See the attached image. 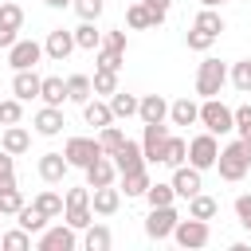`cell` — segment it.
<instances>
[{"instance_id":"obj_1","label":"cell","mask_w":251,"mask_h":251,"mask_svg":"<svg viewBox=\"0 0 251 251\" xmlns=\"http://www.w3.org/2000/svg\"><path fill=\"white\" fill-rule=\"evenodd\" d=\"M216 169H220V176L224 180H243L247 173H251V141H243V137H235V141H227L224 149H220V157H216Z\"/></svg>"},{"instance_id":"obj_2","label":"cell","mask_w":251,"mask_h":251,"mask_svg":"<svg viewBox=\"0 0 251 251\" xmlns=\"http://www.w3.org/2000/svg\"><path fill=\"white\" fill-rule=\"evenodd\" d=\"M196 122H200L208 133L220 137V133H231V129H235V110H231L227 102H220V94H216V98H204V102H200V118H196Z\"/></svg>"},{"instance_id":"obj_3","label":"cell","mask_w":251,"mask_h":251,"mask_svg":"<svg viewBox=\"0 0 251 251\" xmlns=\"http://www.w3.org/2000/svg\"><path fill=\"white\" fill-rule=\"evenodd\" d=\"M224 82H227V63H220V59H204L200 67H196V94L200 98H216L220 90H224Z\"/></svg>"},{"instance_id":"obj_4","label":"cell","mask_w":251,"mask_h":251,"mask_svg":"<svg viewBox=\"0 0 251 251\" xmlns=\"http://www.w3.org/2000/svg\"><path fill=\"white\" fill-rule=\"evenodd\" d=\"M169 239H176L184 251H196V247H208L212 243V227H208V220L188 216V220H176V227H173Z\"/></svg>"},{"instance_id":"obj_5","label":"cell","mask_w":251,"mask_h":251,"mask_svg":"<svg viewBox=\"0 0 251 251\" xmlns=\"http://www.w3.org/2000/svg\"><path fill=\"white\" fill-rule=\"evenodd\" d=\"M216 157H220V141H216V133H196L192 141H188V165L192 169H216Z\"/></svg>"},{"instance_id":"obj_6","label":"cell","mask_w":251,"mask_h":251,"mask_svg":"<svg viewBox=\"0 0 251 251\" xmlns=\"http://www.w3.org/2000/svg\"><path fill=\"white\" fill-rule=\"evenodd\" d=\"M63 157H67V165H71V169H86L94 157H106V153H102L98 137H67Z\"/></svg>"},{"instance_id":"obj_7","label":"cell","mask_w":251,"mask_h":251,"mask_svg":"<svg viewBox=\"0 0 251 251\" xmlns=\"http://www.w3.org/2000/svg\"><path fill=\"white\" fill-rule=\"evenodd\" d=\"M176 220H180V212H176L173 204H161V208H149V216H145V235H149L153 243H161V239H169V235H173V227H176Z\"/></svg>"},{"instance_id":"obj_8","label":"cell","mask_w":251,"mask_h":251,"mask_svg":"<svg viewBox=\"0 0 251 251\" xmlns=\"http://www.w3.org/2000/svg\"><path fill=\"white\" fill-rule=\"evenodd\" d=\"M35 247L39 251H75L78 247V231L71 224H55V227H43L35 235Z\"/></svg>"},{"instance_id":"obj_9","label":"cell","mask_w":251,"mask_h":251,"mask_svg":"<svg viewBox=\"0 0 251 251\" xmlns=\"http://www.w3.org/2000/svg\"><path fill=\"white\" fill-rule=\"evenodd\" d=\"M39 59H43V43H35V39H16L8 47V67L12 71H31Z\"/></svg>"},{"instance_id":"obj_10","label":"cell","mask_w":251,"mask_h":251,"mask_svg":"<svg viewBox=\"0 0 251 251\" xmlns=\"http://www.w3.org/2000/svg\"><path fill=\"white\" fill-rule=\"evenodd\" d=\"M165 141H169V126L165 122H149L145 133H141V153L149 165H161V153H165Z\"/></svg>"},{"instance_id":"obj_11","label":"cell","mask_w":251,"mask_h":251,"mask_svg":"<svg viewBox=\"0 0 251 251\" xmlns=\"http://www.w3.org/2000/svg\"><path fill=\"white\" fill-rule=\"evenodd\" d=\"M114 161V169H118V176L122 173H137V169H149V161H145V153H141V141H122V149L110 157Z\"/></svg>"},{"instance_id":"obj_12","label":"cell","mask_w":251,"mask_h":251,"mask_svg":"<svg viewBox=\"0 0 251 251\" xmlns=\"http://www.w3.org/2000/svg\"><path fill=\"white\" fill-rule=\"evenodd\" d=\"M71 51H75V31H67V27L47 31V39H43V55H47V59L67 63V59H71Z\"/></svg>"},{"instance_id":"obj_13","label":"cell","mask_w":251,"mask_h":251,"mask_svg":"<svg viewBox=\"0 0 251 251\" xmlns=\"http://www.w3.org/2000/svg\"><path fill=\"white\" fill-rule=\"evenodd\" d=\"M169 184H173V192H176L180 200H188V196H196V192L204 188V176H200V169H192V165H176Z\"/></svg>"},{"instance_id":"obj_14","label":"cell","mask_w":251,"mask_h":251,"mask_svg":"<svg viewBox=\"0 0 251 251\" xmlns=\"http://www.w3.org/2000/svg\"><path fill=\"white\" fill-rule=\"evenodd\" d=\"M31 126H35V133L39 137H59L63 133V106H39L35 110V118H31Z\"/></svg>"},{"instance_id":"obj_15","label":"cell","mask_w":251,"mask_h":251,"mask_svg":"<svg viewBox=\"0 0 251 251\" xmlns=\"http://www.w3.org/2000/svg\"><path fill=\"white\" fill-rule=\"evenodd\" d=\"M118 208H122V188H114V184L90 188V212L94 216H114Z\"/></svg>"},{"instance_id":"obj_16","label":"cell","mask_w":251,"mask_h":251,"mask_svg":"<svg viewBox=\"0 0 251 251\" xmlns=\"http://www.w3.org/2000/svg\"><path fill=\"white\" fill-rule=\"evenodd\" d=\"M35 169H39V176H43L47 184H63V176L71 173V165H67L63 153H43V157L35 161Z\"/></svg>"},{"instance_id":"obj_17","label":"cell","mask_w":251,"mask_h":251,"mask_svg":"<svg viewBox=\"0 0 251 251\" xmlns=\"http://www.w3.org/2000/svg\"><path fill=\"white\" fill-rule=\"evenodd\" d=\"M137 118H141V126H149V122H169V102H165L161 94H145V98H137Z\"/></svg>"},{"instance_id":"obj_18","label":"cell","mask_w":251,"mask_h":251,"mask_svg":"<svg viewBox=\"0 0 251 251\" xmlns=\"http://www.w3.org/2000/svg\"><path fill=\"white\" fill-rule=\"evenodd\" d=\"M82 173H86V184H90V188H102V184H114V180H118V169H114L110 157H94Z\"/></svg>"},{"instance_id":"obj_19","label":"cell","mask_w":251,"mask_h":251,"mask_svg":"<svg viewBox=\"0 0 251 251\" xmlns=\"http://www.w3.org/2000/svg\"><path fill=\"white\" fill-rule=\"evenodd\" d=\"M39 75H35V67L31 71H16L12 75V94L20 98V102H31V98H39Z\"/></svg>"},{"instance_id":"obj_20","label":"cell","mask_w":251,"mask_h":251,"mask_svg":"<svg viewBox=\"0 0 251 251\" xmlns=\"http://www.w3.org/2000/svg\"><path fill=\"white\" fill-rule=\"evenodd\" d=\"M0 149H8L12 157H20V153L31 149V133H27L24 126H4V133H0Z\"/></svg>"},{"instance_id":"obj_21","label":"cell","mask_w":251,"mask_h":251,"mask_svg":"<svg viewBox=\"0 0 251 251\" xmlns=\"http://www.w3.org/2000/svg\"><path fill=\"white\" fill-rule=\"evenodd\" d=\"M196 118H200V102H192V98L169 102V122L173 126H196Z\"/></svg>"},{"instance_id":"obj_22","label":"cell","mask_w":251,"mask_h":251,"mask_svg":"<svg viewBox=\"0 0 251 251\" xmlns=\"http://www.w3.org/2000/svg\"><path fill=\"white\" fill-rule=\"evenodd\" d=\"M82 118H86V126L102 129V126L114 122V110H110V102H102V98H86V102H82Z\"/></svg>"},{"instance_id":"obj_23","label":"cell","mask_w":251,"mask_h":251,"mask_svg":"<svg viewBox=\"0 0 251 251\" xmlns=\"http://www.w3.org/2000/svg\"><path fill=\"white\" fill-rule=\"evenodd\" d=\"M75 47H78V51H98V47H102L98 20H82V24L75 27Z\"/></svg>"},{"instance_id":"obj_24","label":"cell","mask_w":251,"mask_h":251,"mask_svg":"<svg viewBox=\"0 0 251 251\" xmlns=\"http://www.w3.org/2000/svg\"><path fill=\"white\" fill-rule=\"evenodd\" d=\"M110 243H114V235H110L106 224H94V220H90V224L82 227V247H86V251H106Z\"/></svg>"},{"instance_id":"obj_25","label":"cell","mask_w":251,"mask_h":251,"mask_svg":"<svg viewBox=\"0 0 251 251\" xmlns=\"http://www.w3.org/2000/svg\"><path fill=\"white\" fill-rule=\"evenodd\" d=\"M192 27H196V31H208L212 39H220V31H224V16H220V8H200L196 20H192Z\"/></svg>"},{"instance_id":"obj_26","label":"cell","mask_w":251,"mask_h":251,"mask_svg":"<svg viewBox=\"0 0 251 251\" xmlns=\"http://www.w3.org/2000/svg\"><path fill=\"white\" fill-rule=\"evenodd\" d=\"M67 82V102H86V98H94V86H90V75H67L63 78Z\"/></svg>"},{"instance_id":"obj_27","label":"cell","mask_w":251,"mask_h":251,"mask_svg":"<svg viewBox=\"0 0 251 251\" xmlns=\"http://www.w3.org/2000/svg\"><path fill=\"white\" fill-rule=\"evenodd\" d=\"M145 188H149V169L122 173V196H126V200H137V196H145Z\"/></svg>"},{"instance_id":"obj_28","label":"cell","mask_w":251,"mask_h":251,"mask_svg":"<svg viewBox=\"0 0 251 251\" xmlns=\"http://www.w3.org/2000/svg\"><path fill=\"white\" fill-rule=\"evenodd\" d=\"M216 212H220V200L208 196L204 188H200L196 196H188V216H196V220H212Z\"/></svg>"},{"instance_id":"obj_29","label":"cell","mask_w":251,"mask_h":251,"mask_svg":"<svg viewBox=\"0 0 251 251\" xmlns=\"http://www.w3.org/2000/svg\"><path fill=\"white\" fill-rule=\"evenodd\" d=\"M39 98H43V106H63V102H67V82L55 78V75L43 78V82H39Z\"/></svg>"},{"instance_id":"obj_30","label":"cell","mask_w":251,"mask_h":251,"mask_svg":"<svg viewBox=\"0 0 251 251\" xmlns=\"http://www.w3.org/2000/svg\"><path fill=\"white\" fill-rule=\"evenodd\" d=\"M110 110H114V122L118 118H137V94H126L122 86L110 94Z\"/></svg>"},{"instance_id":"obj_31","label":"cell","mask_w":251,"mask_h":251,"mask_svg":"<svg viewBox=\"0 0 251 251\" xmlns=\"http://www.w3.org/2000/svg\"><path fill=\"white\" fill-rule=\"evenodd\" d=\"M184 161H188V141H184V137H173V133H169V141H165V153H161V165L176 169V165H184Z\"/></svg>"},{"instance_id":"obj_32","label":"cell","mask_w":251,"mask_h":251,"mask_svg":"<svg viewBox=\"0 0 251 251\" xmlns=\"http://www.w3.org/2000/svg\"><path fill=\"white\" fill-rule=\"evenodd\" d=\"M16 224H20L24 231H31V235H39V231L47 227V216H43V212H39L35 204H24V208L16 212Z\"/></svg>"},{"instance_id":"obj_33","label":"cell","mask_w":251,"mask_h":251,"mask_svg":"<svg viewBox=\"0 0 251 251\" xmlns=\"http://www.w3.org/2000/svg\"><path fill=\"white\" fill-rule=\"evenodd\" d=\"M227 82L239 90V94H251V59H239L227 67Z\"/></svg>"},{"instance_id":"obj_34","label":"cell","mask_w":251,"mask_h":251,"mask_svg":"<svg viewBox=\"0 0 251 251\" xmlns=\"http://www.w3.org/2000/svg\"><path fill=\"white\" fill-rule=\"evenodd\" d=\"M126 24H129L133 31H145V27H157V24H153V12H149V8L141 4V0H133V4L126 8Z\"/></svg>"},{"instance_id":"obj_35","label":"cell","mask_w":251,"mask_h":251,"mask_svg":"<svg viewBox=\"0 0 251 251\" xmlns=\"http://www.w3.org/2000/svg\"><path fill=\"white\" fill-rule=\"evenodd\" d=\"M90 86H94V94H102V98H110V94L118 90V71H106V67H94V75H90Z\"/></svg>"},{"instance_id":"obj_36","label":"cell","mask_w":251,"mask_h":251,"mask_svg":"<svg viewBox=\"0 0 251 251\" xmlns=\"http://www.w3.org/2000/svg\"><path fill=\"white\" fill-rule=\"evenodd\" d=\"M31 204H35V208H39L47 220H59V216H63V196H59V192H51V188H43V192H39Z\"/></svg>"},{"instance_id":"obj_37","label":"cell","mask_w":251,"mask_h":251,"mask_svg":"<svg viewBox=\"0 0 251 251\" xmlns=\"http://www.w3.org/2000/svg\"><path fill=\"white\" fill-rule=\"evenodd\" d=\"M122 141H126V133H122V129H118L114 122L98 129V145H102V153H106V157H114V153L122 149Z\"/></svg>"},{"instance_id":"obj_38","label":"cell","mask_w":251,"mask_h":251,"mask_svg":"<svg viewBox=\"0 0 251 251\" xmlns=\"http://www.w3.org/2000/svg\"><path fill=\"white\" fill-rule=\"evenodd\" d=\"M145 200H149V208H161V204H173V200H176V192H173V184L149 180V188H145Z\"/></svg>"},{"instance_id":"obj_39","label":"cell","mask_w":251,"mask_h":251,"mask_svg":"<svg viewBox=\"0 0 251 251\" xmlns=\"http://www.w3.org/2000/svg\"><path fill=\"white\" fill-rule=\"evenodd\" d=\"M20 122H24V102L12 94L0 102V126H20Z\"/></svg>"},{"instance_id":"obj_40","label":"cell","mask_w":251,"mask_h":251,"mask_svg":"<svg viewBox=\"0 0 251 251\" xmlns=\"http://www.w3.org/2000/svg\"><path fill=\"white\" fill-rule=\"evenodd\" d=\"M0 27L20 31V27H24V8H20V4H12V0H4V4H0Z\"/></svg>"},{"instance_id":"obj_41","label":"cell","mask_w":251,"mask_h":251,"mask_svg":"<svg viewBox=\"0 0 251 251\" xmlns=\"http://www.w3.org/2000/svg\"><path fill=\"white\" fill-rule=\"evenodd\" d=\"M0 247H4V251H27V247H31V231H24V227L4 231V235H0Z\"/></svg>"},{"instance_id":"obj_42","label":"cell","mask_w":251,"mask_h":251,"mask_svg":"<svg viewBox=\"0 0 251 251\" xmlns=\"http://www.w3.org/2000/svg\"><path fill=\"white\" fill-rule=\"evenodd\" d=\"M94 63H98V67H106V71H122V63H126V51L98 47V51H94Z\"/></svg>"},{"instance_id":"obj_43","label":"cell","mask_w":251,"mask_h":251,"mask_svg":"<svg viewBox=\"0 0 251 251\" xmlns=\"http://www.w3.org/2000/svg\"><path fill=\"white\" fill-rule=\"evenodd\" d=\"M4 188H16V157L8 149H0V192Z\"/></svg>"},{"instance_id":"obj_44","label":"cell","mask_w":251,"mask_h":251,"mask_svg":"<svg viewBox=\"0 0 251 251\" xmlns=\"http://www.w3.org/2000/svg\"><path fill=\"white\" fill-rule=\"evenodd\" d=\"M24 208V192L20 188H4L0 192V216H16Z\"/></svg>"},{"instance_id":"obj_45","label":"cell","mask_w":251,"mask_h":251,"mask_svg":"<svg viewBox=\"0 0 251 251\" xmlns=\"http://www.w3.org/2000/svg\"><path fill=\"white\" fill-rule=\"evenodd\" d=\"M231 208H235L239 227H243V231H251V192H239V196L231 200Z\"/></svg>"},{"instance_id":"obj_46","label":"cell","mask_w":251,"mask_h":251,"mask_svg":"<svg viewBox=\"0 0 251 251\" xmlns=\"http://www.w3.org/2000/svg\"><path fill=\"white\" fill-rule=\"evenodd\" d=\"M184 43H188V51H208L216 39H212L208 31H196V27H188V31H184Z\"/></svg>"},{"instance_id":"obj_47","label":"cell","mask_w":251,"mask_h":251,"mask_svg":"<svg viewBox=\"0 0 251 251\" xmlns=\"http://www.w3.org/2000/svg\"><path fill=\"white\" fill-rule=\"evenodd\" d=\"M71 8H75V12H78V20H98V16H102V8H106V4H102V0H75V4H71Z\"/></svg>"},{"instance_id":"obj_48","label":"cell","mask_w":251,"mask_h":251,"mask_svg":"<svg viewBox=\"0 0 251 251\" xmlns=\"http://www.w3.org/2000/svg\"><path fill=\"white\" fill-rule=\"evenodd\" d=\"M235 133H239L243 141H251V106H247V102L235 106Z\"/></svg>"},{"instance_id":"obj_49","label":"cell","mask_w":251,"mask_h":251,"mask_svg":"<svg viewBox=\"0 0 251 251\" xmlns=\"http://www.w3.org/2000/svg\"><path fill=\"white\" fill-rule=\"evenodd\" d=\"M141 4L153 12V24H157V27L169 20V8H173V0H141Z\"/></svg>"},{"instance_id":"obj_50","label":"cell","mask_w":251,"mask_h":251,"mask_svg":"<svg viewBox=\"0 0 251 251\" xmlns=\"http://www.w3.org/2000/svg\"><path fill=\"white\" fill-rule=\"evenodd\" d=\"M102 47H114V51H126V47H129V39H126V31H118V27H114V31H106V35H102Z\"/></svg>"},{"instance_id":"obj_51","label":"cell","mask_w":251,"mask_h":251,"mask_svg":"<svg viewBox=\"0 0 251 251\" xmlns=\"http://www.w3.org/2000/svg\"><path fill=\"white\" fill-rule=\"evenodd\" d=\"M16 39H20V35H16V31H8V27H0V47H4V51H8V47H12V43H16Z\"/></svg>"},{"instance_id":"obj_52","label":"cell","mask_w":251,"mask_h":251,"mask_svg":"<svg viewBox=\"0 0 251 251\" xmlns=\"http://www.w3.org/2000/svg\"><path fill=\"white\" fill-rule=\"evenodd\" d=\"M43 4H47V8H55V12H63V8H71L75 0H43Z\"/></svg>"},{"instance_id":"obj_53","label":"cell","mask_w":251,"mask_h":251,"mask_svg":"<svg viewBox=\"0 0 251 251\" xmlns=\"http://www.w3.org/2000/svg\"><path fill=\"white\" fill-rule=\"evenodd\" d=\"M227 0H200V8H224Z\"/></svg>"},{"instance_id":"obj_54","label":"cell","mask_w":251,"mask_h":251,"mask_svg":"<svg viewBox=\"0 0 251 251\" xmlns=\"http://www.w3.org/2000/svg\"><path fill=\"white\" fill-rule=\"evenodd\" d=\"M0 4H4V0H0Z\"/></svg>"}]
</instances>
